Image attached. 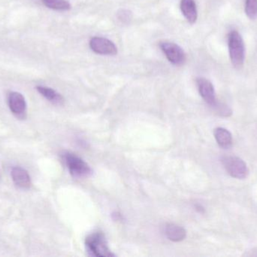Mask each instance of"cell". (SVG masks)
<instances>
[{
    "instance_id": "cell-1",
    "label": "cell",
    "mask_w": 257,
    "mask_h": 257,
    "mask_svg": "<svg viewBox=\"0 0 257 257\" xmlns=\"http://www.w3.org/2000/svg\"><path fill=\"white\" fill-rule=\"evenodd\" d=\"M229 58L235 69H241L245 61V45L241 35L237 30H232L228 35Z\"/></svg>"
},
{
    "instance_id": "cell-2",
    "label": "cell",
    "mask_w": 257,
    "mask_h": 257,
    "mask_svg": "<svg viewBox=\"0 0 257 257\" xmlns=\"http://www.w3.org/2000/svg\"><path fill=\"white\" fill-rule=\"evenodd\" d=\"M85 245L90 255L96 257L115 256L110 250L106 238L102 232H93L86 238Z\"/></svg>"
},
{
    "instance_id": "cell-3",
    "label": "cell",
    "mask_w": 257,
    "mask_h": 257,
    "mask_svg": "<svg viewBox=\"0 0 257 257\" xmlns=\"http://www.w3.org/2000/svg\"><path fill=\"white\" fill-rule=\"evenodd\" d=\"M63 159L69 173L75 178H87L92 175V169L86 161L72 152H66Z\"/></svg>"
},
{
    "instance_id": "cell-4",
    "label": "cell",
    "mask_w": 257,
    "mask_h": 257,
    "mask_svg": "<svg viewBox=\"0 0 257 257\" xmlns=\"http://www.w3.org/2000/svg\"><path fill=\"white\" fill-rule=\"evenodd\" d=\"M221 162L232 178L243 180L248 175L249 170L247 164L238 157L224 156L222 158Z\"/></svg>"
},
{
    "instance_id": "cell-5",
    "label": "cell",
    "mask_w": 257,
    "mask_h": 257,
    "mask_svg": "<svg viewBox=\"0 0 257 257\" xmlns=\"http://www.w3.org/2000/svg\"><path fill=\"white\" fill-rule=\"evenodd\" d=\"M162 51L170 63L175 66H181L187 60L185 52L180 45L170 42H162L160 43Z\"/></svg>"
},
{
    "instance_id": "cell-6",
    "label": "cell",
    "mask_w": 257,
    "mask_h": 257,
    "mask_svg": "<svg viewBox=\"0 0 257 257\" xmlns=\"http://www.w3.org/2000/svg\"><path fill=\"white\" fill-rule=\"evenodd\" d=\"M90 49L100 55L114 56L117 54V48L112 41L104 37L94 36L89 42Z\"/></svg>"
},
{
    "instance_id": "cell-7",
    "label": "cell",
    "mask_w": 257,
    "mask_h": 257,
    "mask_svg": "<svg viewBox=\"0 0 257 257\" xmlns=\"http://www.w3.org/2000/svg\"><path fill=\"white\" fill-rule=\"evenodd\" d=\"M9 108L15 117L24 120L27 118V103L25 98L19 92H13L8 98Z\"/></svg>"
},
{
    "instance_id": "cell-8",
    "label": "cell",
    "mask_w": 257,
    "mask_h": 257,
    "mask_svg": "<svg viewBox=\"0 0 257 257\" xmlns=\"http://www.w3.org/2000/svg\"><path fill=\"white\" fill-rule=\"evenodd\" d=\"M196 84H197L198 90H199L202 99L208 105L214 108L218 102L216 98L215 90H214L212 83L204 77H199L196 78Z\"/></svg>"
},
{
    "instance_id": "cell-9",
    "label": "cell",
    "mask_w": 257,
    "mask_h": 257,
    "mask_svg": "<svg viewBox=\"0 0 257 257\" xmlns=\"http://www.w3.org/2000/svg\"><path fill=\"white\" fill-rule=\"evenodd\" d=\"M11 175L14 184L19 188L27 190L31 187V179L25 169L21 167H13Z\"/></svg>"
},
{
    "instance_id": "cell-10",
    "label": "cell",
    "mask_w": 257,
    "mask_h": 257,
    "mask_svg": "<svg viewBox=\"0 0 257 257\" xmlns=\"http://www.w3.org/2000/svg\"><path fill=\"white\" fill-rule=\"evenodd\" d=\"M181 12L190 24H194L198 19V11L195 0H181Z\"/></svg>"
},
{
    "instance_id": "cell-11",
    "label": "cell",
    "mask_w": 257,
    "mask_h": 257,
    "mask_svg": "<svg viewBox=\"0 0 257 257\" xmlns=\"http://www.w3.org/2000/svg\"><path fill=\"white\" fill-rule=\"evenodd\" d=\"M165 234L170 241L174 242L182 241L187 236V232L184 228L175 223H168L166 225Z\"/></svg>"
},
{
    "instance_id": "cell-12",
    "label": "cell",
    "mask_w": 257,
    "mask_h": 257,
    "mask_svg": "<svg viewBox=\"0 0 257 257\" xmlns=\"http://www.w3.org/2000/svg\"><path fill=\"white\" fill-rule=\"evenodd\" d=\"M214 137L217 144L222 149H227L232 147V134L226 128H217L214 131Z\"/></svg>"
},
{
    "instance_id": "cell-13",
    "label": "cell",
    "mask_w": 257,
    "mask_h": 257,
    "mask_svg": "<svg viewBox=\"0 0 257 257\" xmlns=\"http://www.w3.org/2000/svg\"><path fill=\"white\" fill-rule=\"evenodd\" d=\"M36 89L39 93H40L44 98H46L52 104H56V105H61L64 102L63 97L51 88L45 87V86H37Z\"/></svg>"
},
{
    "instance_id": "cell-14",
    "label": "cell",
    "mask_w": 257,
    "mask_h": 257,
    "mask_svg": "<svg viewBox=\"0 0 257 257\" xmlns=\"http://www.w3.org/2000/svg\"><path fill=\"white\" fill-rule=\"evenodd\" d=\"M42 2L46 7L54 10L69 11L72 8L67 0H42Z\"/></svg>"
},
{
    "instance_id": "cell-15",
    "label": "cell",
    "mask_w": 257,
    "mask_h": 257,
    "mask_svg": "<svg viewBox=\"0 0 257 257\" xmlns=\"http://www.w3.org/2000/svg\"><path fill=\"white\" fill-rule=\"evenodd\" d=\"M244 12L250 20L257 19V0H245Z\"/></svg>"
},
{
    "instance_id": "cell-16",
    "label": "cell",
    "mask_w": 257,
    "mask_h": 257,
    "mask_svg": "<svg viewBox=\"0 0 257 257\" xmlns=\"http://www.w3.org/2000/svg\"><path fill=\"white\" fill-rule=\"evenodd\" d=\"M117 19L123 24H130L133 19V13L128 9H120L117 13Z\"/></svg>"
},
{
    "instance_id": "cell-17",
    "label": "cell",
    "mask_w": 257,
    "mask_h": 257,
    "mask_svg": "<svg viewBox=\"0 0 257 257\" xmlns=\"http://www.w3.org/2000/svg\"><path fill=\"white\" fill-rule=\"evenodd\" d=\"M112 218L115 221H120V220H122V215L120 213L114 212L112 214Z\"/></svg>"
}]
</instances>
